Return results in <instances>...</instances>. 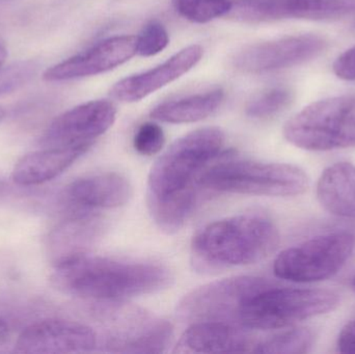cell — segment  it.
Wrapping results in <instances>:
<instances>
[{
	"label": "cell",
	"mask_w": 355,
	"mask_h": 354,
	"mask_svg": "<svg viewBox=\"0 0 355 354\" xmlns=\"http://www.w3.org/2000/svg\"><path fill=\"white\" fill-rule=\"evenodd\" d=\"M166 143V134L156 123H144L139 126L133 139L135 151L144 156L159 153Z\"/></svg>",
	"instance_id": "28"
},
{
	"label": "cell",
	"mask_w": 355,
	"mask_h": 354,
	"mask_svg": "<svg viewBox=\"0 0 355 354\" xmlns=\"http://www.w3.org/2000/svg\"><path fill=\"white\" fill-rule=\"evenodd\" d=\"M284 136L306 151L355 147V98L338 96L310 104L286 123Z\"/></svg>",
	"instance_id": "6"
},
{
	"label": "cell",
	"mask_w": 355,
	"mask_h": 354,
	"mask_svg": "<svg viewBox=\"0 0 355 354\" xmlns=\"http://www.w3.org/2000/svg\"><path fill=\"white\" fill-rule=\"evenodd\" d=\"M352 288H354V290L355 291V276L354 281H352Z\"/></svg>",
	"instance_id": "34"
},
{
	"label": "cell",
	"mask_w": 355,
	"mask_h": 354,
	"mask_svg": "<svg viewBox=\"0 0 355 354\" xmlns=\"http://www.w3.org/2000/svg\"><path fill=\"white\" fill-rule=\"evenodd\" d=\"M173 335L172 324L168 321L132 312L127 326L108 332L99 346L110 353H160L170 346Z\"/></svg>",
	"instance_id": "16"
},
{
	"label": "cell",
	"mask_w": 355,
	"mask_h": 354,
	"mask_svg": "<svg viewBox=\"0 0 355 354\" xmlns=\"http://www.w3.org/2000/svg\"><path fill=\"white\" fill-rule=\"evenodd\" d=\"M116 107L108 100L80 104L52 121L42 137L47 147L93 145L116 122Z\"/></svg>",
	"instance_id": "10"
},
{
	"label": "cell",
	"mask_w": 355,
	"mask_h": 354,
	"mask_svg": "<svg viewBox=\"0 0 355 354\" xmlns=\"http://www.w3.org/2000/svg\"><path fill=\"white\" fill-rule=\"evenodd\" d=\"M8 336H10V333H8V324L0 318V346L6 344V341L8 340Z\"/></svg>",
	"instance_id": "31"
},
{
	"label": "cell",
	"mask_w": 355,
	"mask_h": 354,
	"mask_svg": "<svg viewBox=\"0 0 355 354\" xmlns=\"http://www.w3.org/2000/svg\"><path fill=\"white\" fill-rule=\"evenodd\" d=\"M105 226L101 212L64 216V222L49 239L54 265L87 255L89 249L101 238Z\"/></svg>",
	"instance_id": "17"
},
{
	"label": "cell",
	"mask_w": 355,
	"mask_h": 354,
	"mask_svg": "<svg viewBox=\"0 0 355 354\" xmlns=\"http://www.w3.org/2000/svg\"><path fill=\"white\" fill-rule=\"evenodd\" d=\"M315 335L309 328H290L259 340L254 353L269 354H302L313 347Z\"/></svg>",
	"instance_id": "23"
},
{
	"label": "cell",
	"mask_w": 355,
	"mask_h": 354,
	"mask_svg": "<svg viewBox=\"0 0 355 354\" xmlns=\"http://www.w3.org/2000/svg\"><path fill=\"white\" fill-rule=\"evenodd\" d=\"M275 283L258 276H235L204 285L181 299L177 316L184 322L223 321L237 324L246 299Z\"/></svg>",
	"instance_id": "8"
},
{
	"label": "cell",
	"mask_w": 355,
	"mask_h": 354,
	"mask_svg": "<svg viewBox=\"0 0 355 354\" xmlns=\"http://www.w3.org/2000/svg\"><path fill=\"white\" fill-rule=\"evenodd\" d=\"M225 160L209 166L200 179L202 191L264 197H296L306 193L309 177L296 166L272 162Z\"/></svg>",
	"instance_id": "4"
},
{
	"label": "cell",
	"mask_w": 355,
	"mask_h": 354,
	"mask_svg": "<svg viewBox=\"0 0 355 354\" xmlns=\"http://www.w3.org/2000/svg\"><path fill=\"white\" fill-rule=\"evenodd\" d=\"M354 249L350 233L321 235L282 251L273 272L281 280L300 284L329 280L345 266Z\"/></svg>",
	"instance_id": "7"
},
{
	"label": "cell",
	"mask_w": 355,
	"mask_h": 354,
	"mask_svg": "<svg viewBox=\"0 0 355 354\" xmlns=\"http://www.w3.org/2000/svg\"><path fill=\"white\" fill-rule=\"evenodd\" d=\"M279 233L261 214H244L211 222L192 239L190 260L198 274H212L258 263L277 249Z\"/></svg>",
	"instance_id": "3"
},
{
	"label": "cell",
	"mask_w": 355,
	"mask_h": 354,
	"mask_svg": "<svg viewBox=\"0 0 355 354\" xmlns=\"http://www.w3.org/2000/svg\"><path fill=\"white\" fill-rule=\"evenodd\" d=\"M37 72L33 62H18L10 66L0 67V95L17 91L26 85Z\"/></svg>",
	"instance_id": "27"
},
{
	"label": "cell",
	"mask_w": 355,
	"mask_h": 354,
	"mask_svg": "<svg viewBox=\"0 0 355 354\" xmlns=\"http://www.w3.org/2000/svg\"><path fill=\"white\" fill-rule=\"evenodd\" d=\"M259 340L250 330L223 321L194 322L175 346L176 353H254Z\"/></svg>",
	"instance_id": "15"
},
{
	"label": "cell",
	"mask_w": 355,
	"mask_h": 354,
	"mask_svg": "<svg viewBox=\"0 0 355 354\" xmlns=\"http://www.w3.org/2000/svg\"><path fill=\"white\" fill-rule=\"evenodd\" d=\"M293 94L287 87H275L256 96L246 106V114L256 120L271 118L291 104Z\"/></svg>",
	"instance_id": "25"
},
{
	"label": "cell",
	"mask_w": 355,
	"mask_h": 354,
	"mask_svg": "<svg viewBox=\"0 0 355 354\" xmlns=\"http://www.w3.org/2000/svg\"><path fill=\"white\" fill-rule=\"evenodd\" d=\"M340 295L321 289L281 288L275 285L245 299L237 324L250 330H281L335 311Z\"/></svg>",
	"instance_id": "5"
},
{
	"label": "cell",
	"mask_w": 355,
	"mask_h": 354,
	"mask_svg": "<svg viewBox=\"0 0 355 354\" xmlns=\"http://www.w3.org/2000/svg\"><path fill=\"white\" fill-rule=\"evenodd\" d=\"M6 51L1 45H0V67H2L3 62H6Z\"/></svg>",
	"instance_id": "32"
},
{
	"label": "cell",
	"mask_w": 355,
	"mask_h": 354,
	"mask_svg": "<svg viewBox=\"0 0 355 354\" xmlns=\"http://www.w3.org/2000/svg\"><path fill=\"white\" fill-rule=\"evenodd\" d=\"M355 14V0H290L291 18L323 21Z\"/></svg>",
	"instance_id": "22"
},
{
	"label": "cell",
	"mask_w": 355,
	"mask_h": 354,
	"mask_svg": "<svg viewBox=\"0 0 355 354\" xmlns=\"http://www.w3.org/2000/svg\"><path fill=\"white\" fill-rule=\"evenodd\" d=\"M227 16L245 23L272 22L290 16V0H237Z\"/></svg>",
	"instance_id": "21"
},
{
	"label": "cell",
	"mask_w": 355,
	"mask_h": 354,
	"mask_svg": "<svg viewBox=\"0 0 355 354\" xmlns=\"http://www.w3.org/2000/svg\"><path fill=\"white\" fill-rule=\"evenodd\" d=\"M317 199L333 215L355 220V164L338 162L325 168L317 184Z\"/></svg>",
	"instance_id": "19"
},
{
	"label": "cell",
	"mask_w": 355,
	"mask_h": 354,
	"mask_svg": "<svg viewBox=\"0 0 355 354\" xmlns=\"http://www.w3.org/2000/svg\"><path fill=\"white\" fill-rule=\"evenodd\" d=\"M225 133L217 127L196 129L173 143L152 166L147 204L156 226L173 234L196 210L202 172L220 155Z\"/></svg>",
	"instance_id": "1"
},
{
	"label": "cell",
	"mask_w": 355,
	"mask_h": 354,
	"mask_svg": "<svg viewBox=\"0 0 355 354\" xmlns=\"http://www.w3.org/2000/svg\"><path fill=\"white\" fill-rule=\"evenodd\" d=\"M175 10L184 18L198 24L210 22L231 12L232 0H173Z\"/></svg>",
	"instance_id": "24"
},
{
	"label": "cell",
	"mask_w": 355,
	"mask_h": 354,
	"mask_svg": "<svg viewBox=\"0 0 355 354\" xmlns=\"http://www.w3.org/2000/svg\"><path fill=\"white\" fill-rule=\"evenodd\" d=\"M132 188L126 178L116 172L91 175L67 185L58 197L64 216L101 212L128 203Z\"/></svg>",
	"instance_id": "11"
},
{
	"label": "cell",
	"mask_w": 355,
	"mask_h": 354,
	"mask_svg": "<svg viewBox=\"0 0 355 354\" xmlns=\"http://www.w3.org/2000/svg\"><path fill=\"white\" fill-rule=\"evenodd\" d=\"M334 73L343 80H355V46L346 50L334 62Z\"/></svg>",
	"instance_id": "29"
},
{
	"label": "cell",
	"mask_w": 355,
	"mask_h": 354,
	"mask_svg": "<svg viewBox=\"0 0 355 354\" xmlns=\"http://www.w3.org/2000/svg\"><path fill=\"white\" fill-rule=\"evenodd\" d=\"M202 54L200 45L188 46L164 64L119 81L110 89V96L124 103L141 101L189 72L202 60Z\"/></svg>",
	"instance_id": "14"
},
{
	"label": "cell",
	"mask_w": 355,
	"mask_h": 354,
	"mask_svg": "<svg viewBox=\"0 0 355 354\" xmlns=\"http://www.w3.org/2000/svg\"><path fill=\"white\" fill-rule=\"evenodd\" d=\"M137 43L135 35H116L103 39L48 69L44 73V79L60 82L107 72L130 60L137 53Z\"/></svg>",
	"instance_id": "13"
},
{
	"label": "cell",
	"mask_w": 355,
	"mask_h": 354,
	"mask_svg": "<svg viewBox=\"0 0 355 354\" xmlns=\"http://www.w3.org/2000/svg\"><path fill=\"white\" fill-rule=\"evenodd\" d=\"M92 145L47 147L23 156L12 170V178L20 186H35L51 181L85 155Z\"/></svg>",
	"instance_id": "18"
},
{
	"label": "cell",
	"mask_w": 355,
	"mask_h": 354,
	"mask_svg": "<svg viewBox=\"0 0 355 354\" xmlns=\"http://www.w3.org/2000/svg\"><path fill=\"white\" fill-rule=\"evenodd\" d=\"M52 282L71 297L108 305L160 292L173 276L159 263L85 255L54 265Z\"/></svg>",
	"instance_id": "2"
},
{
	"label": "cell",
	"mask_w": 355,
	"mask_h": 354,
	"mask_svg": "<svg viewBox=\"0 0 355 354\" xmlns=\"http://www.w3.org/2000/svg\"><path fill=\"white\" fill-rule=\"evenodd\" d=\"M99 346L97 334L85 324L48 319L25 328L15 345L17 353H87Z\"/></svg>",
	"instance_id": "12"
},
{
	"label": "cell",
	"mask_w": 355,
	"mask_h": 354,
	"mask_svg": "<svg viewBox=\"0 0 355 354\" xmlns=\"http://www.w3.org/2000/svg\"><path fill=\"white\" fill-rule=\"evenodd\" d=\"M4 114H6V112H4L3 108L0 107V120L3 118Z\"/></svg>",
	"instance_id": "33"
},
{
	"label": "cell",
	"mask_w": 355,
	"mask_h": 354,
	"mask_svg": "<svg viewBox=\"0 0 355 354\" xmlns=\"http://www.w3.org/2000/svg\"><path fill=\"white\" fill-rule=\"evenodd\" d=\"M137 37V54L146 57L160 53L170 43L168 30L157 21H152L146 25Z\"/></svg>",
	"instance_id": "26"
},
{
	"label": "cell",
	"mask_w": 355,
	"mask_h": 354,
	"mask_svg": "<svg viewBox=\"0 0 355 354\" xmlns=\"http://www.w3.org/2000/svg\"><path fill=\"white\" fill-rule=\"evenodd\" d=\"M223 99L225 91L221 89L186 96L158 104L152 109L151 116L168 124L196 123L214 114Z\"/></svg>",
	"instance_id": "20"
},
{
	"label": "cell",
	"mask_w": 355,
	"mask_h": 354,
	"mask_svg": "<svg viewBox=\"0 0 355 354\" xmlns=\"http://www.w3.org/2000/svg\"><path fill=\"white\" fill-rule=\"evenodd\" d=\"M327 47V39L320 35H290L244 48L234 57V66L254 74L271 72L309 62Z\"/></svg>",
	"instance_id": "9"
},
{
	"label": "cell",
	"mask_w": 355,
	"mask_h": 354,
	"mask_svg": "<svg viewBox=\"0 0 355 354\" xmlns=\"http://www.w3.org/2000/svg\"><path fill=\"white\" fill-rule=\"evenodd\" d=\"M337 346L340 353H355V320L342 328Z\"/></svg>",
	"instance_id": "30"
}]
</instances>
